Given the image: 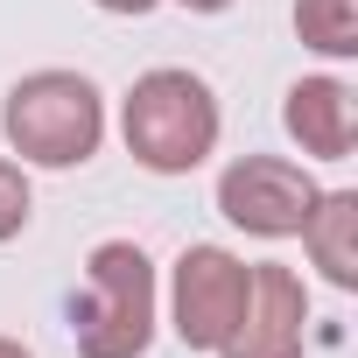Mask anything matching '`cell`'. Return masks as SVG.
<instances>
[{
    "mask_svg": "<svg viewBox=\"0 0 358 358\" xmlns=\"http://www.w3.org/2000/svg\"><path fill=\"white\" fill-rule=\"evenodd\" d=\"M218 92L197 78V71H141L127 106H120V134H127V155L148 169V176H190L211 162L218 148Z\"/></svg>",
    "mask_w": 358,
    "mask_h": 358,
    "instance_id": "cell-1",
    "label": "cell"
},
{
    "mask_svg": "<svg viewBox=\"0 0 358 358\" xmlns=\"http://www.w3.org/2000/svg\"><path fill=\"white\" fill-rule=\"evenodd\" d=\"M0 134L36 169H78L106 141V92L85 71H29L8 85Z\"/></svg>",
    "mask_w": 358,
    "mask_h": 358,
    "instance_id": "cell-2",
    "label": "cell"
},
{
    "mask_svg": "<svg viewBox=\"0 0 358 358\" xmlns=\"http://www.w3.org/2000/svg\"><path fill=\"white\" fill-rule=\"evenodd\" d=\"M78 358H141L155 344V260L134 239H106L85 260V288L71 295Z\"/></svg>",
    "mask_w": 358,
    "mask_h": 358,
    "instance_id": "cell-3",
    "label": "cell"
},
{
    "mask_svg": "<svg viewBox=\"0 0 358 358\" xmlns=\"http://www.w3.org/2000/svg\"><path fill=\"white\" fill-rule=\"evenodd\" d=\"M246 288H253V267L225 246H183L176 253V274H169V323L190 351H218L239 316H246Z\"/></svg>",
    "mask_w": 358,
    "mask_h": 358,
    "instance_id": "cell-4",
    "label": "cell"
},
{
    "mask_svg": "<svg viewBox=\"0 0 358 358\" xmlns=\"http://www.w3.org/2000/svg\"><path fill=\"white\" fill-rule=\"evenodd\" d=\"M316 197H323L316 176L295 169L288 155H239L218 176V211L239 232H253V239H295Z\"/></svg>",
    "mask_w": 358,
    "mask_h": 358,
    "instance_id": "cell-5",
    "label": "cell"
},
{
    "mask_svg": "<svg viewBox=\"0 0 358 358\" xmlns=\"http://www.w3.org/2000/svg\"><path fill=\"white\" fill-rule=\"evenodd\" d=\"M302 337H309V288H302V274L260 260L253 288H246V316L218 344V358H302Z\"/></svg>",
    "mask_w": 358,
    "mask_h": 358,
    "instance_id": "cell-6",
    "label": "cell"
},
{
    "mask_svg": "<svg viewBox=\"0 0 358 358\" xmlns=\"http://www.w3.org/2000/svg\"><path fill=\"white\" fill-rule=\"evenodd\" d=\"M281 127L316 162H351L358 148V92L344 78H295L281 99Z\"/></svg>",
    "mask_w": 358,
    "mask_h": 358,
    "instance_id": "cell-7",
    "label": "cell"
},
{
    "mask_svg": "<svg viewBox=\"0 0 358 358\" xmlns=\"http://www.w3.org/2000/svg\"><path fill=\"white\" fill-rule=\"evenodd\" d=\"M330 288H358V190H323L295 232Z\"/></svg>",
    "mask_w": 358,
    "mask_h": 358,
    "instance_id": "cell-8",
    "label": "cell"
},
{
    "mask_svg": "<svg viewBox=\"0 0 358 358\" xmlns=\"http://www.w3.org/2000/svg\"><path fill=\"white\" fill-rule=\"evenodd\" d=\"M295 36L316 57H358V0H295Z\"/></svg>",
    "mask_w": 358,
    "mask_h": 358,
    "instance_id": "cell-9",
    "label": "cell"
},
{
    "mask_svg": "<svg viewBox=\"0 0 358 358\" xmlns=\"http://www.w3.org/2000/svg\"><path fill=\"white\" fill-rule=\"evenodd\" d=\"M29 211H36V190H29L22 162H8V155H0V246L29 232Z\"/></svg>",
    "mask_w": 358,
    "mask_h": 358,
    "instance_id": "cell-10",
    "label": "cell"
},
{
    "mask_svg": "<svg viewBox=\"0 0 358 358\" xmlns=\"http://www.w3.org/2000/svg\"><path fill=\"white\" fill-rule=\"evenodd\" d=\"M92 8H106V15H155L162 0H92Z\"/></svg>",
    "mask_w": 358,
    "mask_h": 358,
    "instance_id": "cell-11",
    "label": "cell"
},
{
    "mask_svg": "<svg viewBox=\"0 0 358 358\" xmlns=\"http://www.w3.org/2000/svg\"><path fill=\"white\" fill-rule=\"evenodd\" d=\"M176 8H190V15H225L232 0H176Z\"/></svg>",
    "mask_w": 358,
    "mask_h": 358,
    "instance_id": "cell-12",
    "label": "cell"
},
{
    "mask_svg": "<svg viewBox=\"0 0 358 358\" xmlns=\"http://www.w3.org/2000/svg\"><path fill=\"white\" fill-rule=\"evenodd\" d=\"M0 358H36V351H29L22 337H0Z\"/></svg>",
    "mask_w": 358,
    "mask_h": 358,
    "instance_id": "cell-13",
    "label": "cell"
}]
</instances>
